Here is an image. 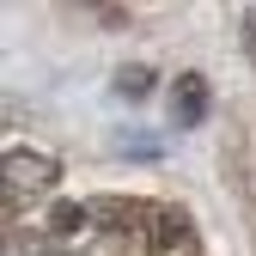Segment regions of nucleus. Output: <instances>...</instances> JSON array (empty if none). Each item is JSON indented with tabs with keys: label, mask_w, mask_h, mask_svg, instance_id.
<instances>
[{
	"label": "nucleus",
	"mask_w": 256,
	"mask_h": 256,
	"mask_svg": "<svg viewBox=\"0 0 256 256\" xmlns=\"http://www.w3.org/2000/svg\"><path fill=\"white\" fill-rule=\"evenodd\" d=\"M0 183H6L12 202L49 196V189L61 183V158H49V152H37V146H12L6 158H0Z\"/></svg>",
	"instance_id": "1"
},
{
	"label": "nucleus",
	"mask_w": 256,
	"mask_h": 256,
	"mask_svg": "<svg viewBox=\"0 0 256 256\" xmlns=\"http://www.w3.org/2000/svg\"><path fill=\"white\" fill-rule=\"evenodd\" d=\"M146 256H202L196 220L183 208H152L146 214Z\"/></svg>",
	"instance_id": "2"
},
{
	"label": "nucleus",
	"mask_w": 256,
	"mask_h": 256,
	"mask_svg": "<svg viewBox=\"0 0 256 256\" xmlns=\"http://www.w3.org/2000/svg\"><path fill=\"white\" fill-rule=\"evenodd\" d=\"M171 116H177L183 128H196V122L208 116V80H202V74H183V80L171 86Z\"/></svg>",
	"instance_id": "3"
},
{
	"label": "nucleus",
	"mask_w": 256,
	"mask_h": 256,
	"mask_svg": "<svg viewBox=\"0 0 256 256\" xmlns=\"http://www.w3.org/2000/svg\"><path fill=\"white\" fill-rule=\"evenodd\" d=\"M86 220H92V214H86L80 202H55V208H49V226H55V232H80Z\"/></svg>",
	"instance_id": "4"
},
{
	"label": "nucleus",
	"mask_w": 256,
	"mask_h": 256,
	"mask_svg": "<svg viewBox=\"0 0 256 256\" xmlns=\"http://www.w3.org/2000/svg\"><path fill=\"white\" fill-rule=\"evenodd\" d=\"M116 92H122V98H146V92H152V68H122Z\"/></svg>",
	"instance_id": "5"
}]
</instances>
